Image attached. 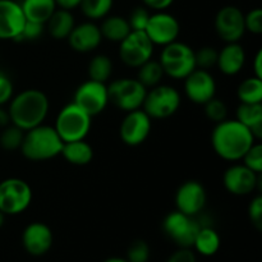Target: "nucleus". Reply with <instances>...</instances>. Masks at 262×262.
Segmentation results:
<instances>
[{"label":"nucleus","instance_id":"22","mask_svg":"<svg viewBox=\"0 0 262 262\" xmlns=\"http://www.w3.org/2000/svg\"><path fill=\"white\" fill-rule=\"evenodd\" d=\"M45 26L48 27L49 35L51 37L55 40H66L71 35L76 22H74V17L71 10L56 8Z\"/></svg>","mask_w":262,"mask_h":262},{"label":"nucleus","instance_id":"25","mask_svg":"<svg viewBox=\"0 0 262 262\" xmlns=\"http://www.w3.org/2000/svg\"><path fill=\"white\" fill-rule=\"evenodd\" d=\"M26 19L46 25L58 5L55 0H23L19 3Z\"/></svg>","mask_w":262,"mask_h":262},{"label":"nucleus","instance_id":"32","mask_svg":"<svg viewBox=\"0 0 262 262\" xmlns=\"http://www.w3.org/2000/svg\"><path fill=\"white\" fill-rule=\"evenodd\" d=\"M23 137H25V130L13 124H8L0 133V146L5 151L19 150Z\"/></svg>","mask_w":262,"mask_h":262},{"label":"nucleus","instance_id":"29","mask_svg":"<svg viewBox=\"0 0 262 262\" xmlns=\"http://www.w3.org/2000/svg\"><path fill=\"white\" fill-rule=\"evenodd\" d=\"M87 74L92 81L106 83L113 74V61L105 54H97L87 66Z\"/></svg>","mask_w":262,"mask_h":262},{"label":"nucleus","instance_id":"23","mask_svg":"<svg viewBox=\"0 0 262 262\" xmlns=\"http://www.w3.org/2000/svg\"><path fill=\"white\" fill-rule=\"evenodd\" d=\"M60 155L72 165H87L94 159V148L86 140L63 143Z\"/></svg>","mask_w":262,"mask_h":262},{"label":"nucleus","instance_id":"48","mask_svg":"<svg viewBox=\"0 0 262 262\" xmlns=\"http://www.w3.org/2000/svg\"><path fill=\"white\" fill-rule=\"evenodd\" d=\"M4 223H5V215L3 214L2 211H0V229H2V228H3Z\"/></svg>","mask_w":262,"mask_h":262},{"label":"nucleus","instance_id":"45","mask_svg":"<svg viewBox=\"0 0 262 262\" xmlns=\"http://www.w3.org/2000/svg\"><path fill=\"white\" fill-rule=\"evenodd\" d=\"M55 3L56 5H58V8L67 10H73L79 7L81 0H55Z\"/></svg>","mask_w":262,"mask_h":262},{"label":"nucleus","instance_id":"41","mask_svg":"<svg viewBox=\"0 0 262 262\" xmlns=\"http://www.w3.org/2000/svg\"><path fill=\"white\" fill-rule=\"evenodd\" d=\"M14 96V86L7 74L0 72V106L9 104L12 97Z\"/></svg>","mask_w":262,"mask_h":262},{"label":"nucleus","instance_id":"6","mask_svg":"<svg viewBox=\"0 0 262 262\" xmlns=\"http://www.w3.org/2000/svg\"><path fill=\"white\" fill-rule=\"evenodd\" d=\"M182 104L178 90L169 84H158L146 92L142 110L151 119H166L176 114Z\"/></svg>","mask_w":262,"mask_h":262},{"label":"nucleus","instance_id":"9","mask_svg":"<svg viewBox=\"0 0 262 262\" xmlns=\"http://www.w3.org/2000/svg\"><path fill=\"white\" fill-rule=\"evenodd\" d=\"M201 224L193 216L176 211L169 212L163 222V230L179 248H191Z\"/></svg>","mask_w":262,"mask_h":262},{"label":"nucleus","instance_id":"3","mask_svg":"<svg viewBox=\"0 0 262 262\" xmlns=\"http://www.w3.org/2000/svg\"><path fill=\"white\" fill-rule=\"evenodd\" d=\"M63 141L51 125L41 124L26 130L20 152L30 161H46L60 155Z\"/></svg>","mask_w":262,"mask_h":262},{"label":"nucleus","instance_id":"44","mask_svg":"<svg viewBox=\"0 0 262 262\" xmlns=\"http://www.w3.org/2000/svg\"><path fill=\"white\" fill-rule=\"evenodd\" d=\"M253 76L262 79V50L256 53L255 59H253Z\"/></svg>","mask_w":262,"mask_h":262},{"label":"nucleus","instance_id":"17","mask_svg":"<svg viewBox=\"0 0 262 262\" xmlns=\"http://www.w3.org/2000/svg\"><path fill=\"white\" fill-rule=\"evenodd\" d=\"M174 200L178 211L194 217L206 206V189L201 182L187 181L178 187Z\"/></svg>","mask_w":262,"mask_h":262},{"label":"nucleus","instance_id":"18","mask_svg":"<svg viewBox=\"0 0 262 262\" xmlns=\"http://www.w3.org/2000/svg\"><path fill=\"white\" fill-rule=\"evenodd\" d=\"M26 23L19 3L0 0V40H17Z\"/></svg>","mask_w":262,"mask_h":262},{"label":"nucleus","instance_id":"5","mask_svg":"<svg viewBox=\"0 0 262 262\" xmlns=\"http://www.w3.org/2000/svg\"><path fill=\"white\" fill-rule=\"evenodd\" d=\"M159 63L163 67L165 76L173 79H184L196 69L194 50L187 43L177 40L163 46Z\"/></svg>","mask_w":262,"mask_h":262},{"label":"nucleus","instance_id":"34","mask_svg":"<svg viewBox=\"0 0 262 262\" xmlns=\"http://www.w3.org/2000/svg\"><path fill=\"white\" fill-rule=\"evenodd\" d=\"M204 106L206 118L211 120V122H214L215 124L223 122V120L228 118V107L223 100L214 97V99L209 100L206 104H204Z\"/></svg>","mask_w":262,"mask_h":262},{"label":"nucleus","instance_id":"35","mask_svg":"<svg viewBox=\"0 0 262 262\" xmlns=\"http://www.w3.org/2000/svg\"><path fill=\"white\" fill-rule=\"evenodd\" d=\"M150 255L151 251L147 242L142 239H136L128 247L127 257L125 258H127L128 262H148Z\"/></svg>","mask_w":262,"mask_h":262},{"label":"nucleus","instance_id":"46","mask_svg":"<svg viewBox=\"0 0 262 262\" xmlns=\"http://www.w3.org/2000/svg\"><path fill=\"white\" fill-rule=\"evenodd\" d=\"M8 124H10L9 114H8V110H5L4 107L0 106V128L7 127Z\"/></svg>","mask_w":262,"mask_h":262},{"label":"nucleus","instance_id":"15","mask_svg":"<svg viewBox=\"0 0 262 262\" xmlns=\"http://www.w3.org/2000/svg\"><path fill=\"white\" fill-rule=\"evenodd\" d=\"M260 176L243 164H233L223 174V184L230 194L248 196L260 188Z\"/></svg>","mask_w":262,"mask_h":262},{"label":"nucleus","instance_id":"37","mask_svg":"<svg viewBox=\"0 0 262 262\" xmlns=\"http://www.w3.org/2000/svg\"><path fill=\"white\" fill-rule=\"evenodd\" d=\"M150 12L148 8L146 7H136L135 9L130 12L129 17L127 18L129 27L132 31H145L146 26H147L148 19H150Z\"/></svg>","mask_w":262,"mask_h":262},{"label":"nucleus","instance_id":"20","mask_svg":"<svg viewBox=\"0 0 262 262\" xmlns=\"http://www.w3.org/2000/svg\"><path fill=\"white\" fill-rule=\"evenodd\" d=\"M67 40L74 51L86 54L96 50L104 38L100 32L99 26L92 20H87L74 26Z\"/></svg>","mask_w":262,"mask_h":262},{"label":"nucleus","instance_id":"28","mask_svg":"<svg viewBox=\"0 0 262 262\" xmlns=\"http://www.w3.org/2000/svg\"><path fill=\"white\" fill-rule=\"evenodd\" d=\"M241 104H262V79L252 76L243 79L237 89Z\"/></svg>","mask_w":262,"mask_h":262},{"label":"nucleus","instance_id":"10","mask_svg":"<svg viewBox=\"0 0 262 262\" xmlns=\"http://www.w3.org/2000/svg\"><path fill=\"white\" fill-rule=\"evenodd\" d=\"M154 48L155 45L145 31H130L129 35L119 42V58L127 67L137 69L152 59Z\"/></svg>","mask_w":262,"mask_h":262},{"label":"nucleus","instance_id":"11","mask_svg":"<svg viewBox=\"0 0 262 262\" xmlns=\"http://www.w3.org/2000/svg\"><path fill=\"white\" fill-rule=\"evenodd\" d=\"M73 102L78 105L90 117H96L106 109L109 104L107 84L87 79L77 87Z\"/></svg>","mask_w":262,"mask_h":262},{"label":"nucleus","instance_id":"31","mask_svg":"<svg viewBox=\"0 0 262 262\" xmlns=\"http://www.w3.org/2000/svg\"><path fill=\"white\" fill-rule=\"evenodd\" d=\"M114 0H81L79 8L84 17L89 18V20L96 22L109 15Z\"/></svg>","mask_w":262,"mask_h":262},{"label":"nucleus","instance_id":"8","mask_svg":"<svg viewBox=\"0 0 262 262\" xmlns=\"http://www.w3.org/2000/svg\"><path fill=\"white\" fill-rule=\"evenodd\" d=\"M147 89L137 78H119L107 86L109 102L124 113L142 109Z\"/></svg>","mask_w":262,"mask_h":262},{"label":"nucleus","instance_id":"27","mask_svg":"<svg viewBox=\"0 0 262 262\" xmlns=\"http://www.w3.org/2000/svg\"><path fill=\"white\" fill-rule=\"evenodd\" d=\"M220 245H222V241H220L219 233L214 228L201 225L192 247L200 255L209 257V256H214L219 251Z\"/></svg>","mask_w":262,"mask_h":262},{"label":"nucleus","instance_id":"7","mask_svg":"<svg viewBox=\"0 0 262 262\" xmlns=\"http://www.w3.org/2000/svg\"><path fill=\"white\" fill-rule=\"evenodd\" d=\"M32 202V189L20 178H7L0 182V211L5 216L25 212Z\"/></svg>","mask_w":262,"mask_h":262},{"label":"nucleus","instance_id":"39","mask_svg":"<svg viewBox=\"0 0 262 262\" xmlns=\"http://www.w3.org/2000/svg\"><path fill=\"white\" fill-rule=\"evenodd\" d=\"M245 27L246 31L253 35H261L262 33V10L260 8L250 10L245 14Z\"/></svg>","mask_w":262,"mask_h":262},{"label":"nucleus","instance_id":"19","mask_svg":"<svg viewBox=\"0 0 262 262\" xmlns=\"http://www.w3.org/2000/svg\"><path fill=\"white\" fill-rule=\"evenodd\" d=\"M22 245L30 255L36 257L43 256L53 246V232L43 223H31L22 233Z\"/></svg>","mask_w":262,"mask_h":262},{"label":"nucleus","instance_id":"1","mask_svg":"<svg viewBox=\"0 0 262 262\" xmlns=\"http://www.w3.org/2000/svg\"><path fill=\"white\" fill-rule=\"evenodd\" d=\"M257 142L252 132L237 119H225L216 123L211 132V146L223 160L237 163L251 146Z\"/></svg>","mask_w":262,"mask_h":262},{"label":"nucleus","instance_id":"33","mask_svg":"<svg viewBox=\"0 0 262 262\" xmlns=\"http://www.w3.org/2000/svg\"><path fill=\"white\" fill-rule=\"evenodd\" d=\"M217 53L219 51L215 48H212V46H202L199 50L194 51L196 68L209 71V69L216 67Z\"/></svg>","mask_w":262,"mask_h":262},{"label":"nucleus","instance_id":"2","mask_svg":"<svg viewBox=\"0 0 262 262\" xmlns=\"http://www.w3.org/2000/svg\"><path fill=\"white\" fill-rule=\"evenodd\" d=\"M50 109V101L46 94L37 89L23 90L14 95L9 101L8 114L10 124L30 130L37 125L43 124Z\"/></svg>","mask_w":262,"mask_h":262},{"label":"nucleus","instance_id":"38","mask_svg":"<svg viewBox=\"0 0 262 262\" xmlns=\"http://www.w3.org/2000/svg\"><path fill=\"white\" fill-rule=\"evenodd\" d=\"M43 31H45V25L26 19L22 32L19 33L15 41H35L42 36Z\"/></svg>","mask_w":262,"mask_h":262},{"label":"nucleus","instance_id":"16","mask_svg":"<svg viewBox=\"0 0 262 262\" xmlns=\"http://www.w3.org/2000/svg\"><path fill=\"white\" fill-rule=\"evenodd\" d=\"M183 81L184 94L193 104L204 105L216 95V81L209 71L196 68Z\"/></svg>","mask_w":262,"mask_h":262},{"label":"nucleus","instance_id":"43","mask_svg":"<svg viewBox=\"0 0 262 262\" xmlns=\"http://www.w3.org/2000/svg\"><path fill=\"white\" fill-rule=\"evenodd\" d=\"M142 3L146 8H150L156 12H161V10L168 9L173 4L174 0H142Z\"/></svg>","mask_w":262,"mask_h":262},{"label":"nucleus","instance_id":"42","mask_svg":"<svg viewBox=\"0 0 262 262\" xmlns=\"http://www.w3.org/2000/svg\"><path fill=\"white\" fill-rule=\"evenodd\" d=\"M166 262H196V256L191 248H179Z\"/></svg>","mask_w":262,"mask_h":262},{"label":"nucleus","instance_id":"13","mask_svg":"<svg viewBox=\"0 0 262 262\" xmlns=\"http://www.w3.org/2000/svg\"><path fill=\"white\" fill-rule=\"evenodd\" d=\"M215 31L217 36L228 42H239L245 36V13L235 5H225L215 15Z\"/></svg>","mask_w":262,"mask_h":262},{"label":"nucleus","instance_id":"21","mask_svg":"<svg viewBox=\"0 0 262 262\" xmlns=\"http://www.w3.org/2000/svg\"><path fill=\"white\" fill-rule=\"evenodd\" d=\"M246 51L239 42H228L217 53L216 67L225 76H235L246 64Z\"/></svg>","mask_w":262,"mask_h":262},{"label":"nucleus","instance_id":"12","mask_svg":"<svg viewBox=\"0 0 262 262\" xmlns=\"http://www.w3.org/2000/svg\"><path fill=\"white\" fill-rule=\"evenodd\" d=\"M152 128V119L142 109L125 113L119 125V136L123 143L136 147L148 138Z\"/></svg>","mask_w":262,"mask_h":262},{"label":"nucleus","instance_id":"36","mask_svg":"<svg viewBox=\"0 0 262 262\" xmlns=\"http://www.w3.org/2000/svg\"><path fill=\"white\" fill-rule=\"evenodd\" d=\"M243 165L253 170L255 173H262V145L260 142H255L250 147V150L243 155Z\"/></svg>","mask_w":262,"mask_h":262},{"label":"nucleus","instance_id":"24","mask_svg":"<svg viewBox=\"0 0 262 262\" xmlns=\"http://www.w3.org/2000/svg\"><path fill=\"white\" fill-rule=\"evenodd\" d=\"M235 119L252 132L257 141L262 138V104H241L237 107Z\"/></svg>","mask_w":262,"mask_h":262},{"label":"nucleus","instance_id":"40","mask_svg":"<svg viewBox=\"0 0 262 262\" xmlns=\"http://www.w3.org/2000/svg\"><path fill=\"white\" fill-rule=\"evenodd\" d=\"M248 217L256 229H262V197L260 194L253 197L251 204L248 205Z\"/></svg>","mask_w":262,"mask_h":262},{"label":"nucleus","instance_id":"4","mask_svg":"<svg viewBox=\"0 0 262 262\" xmlns=\"http://www.w3.org/2000/svg\"><path fill=\"white\" fill-rule=\"evenodd\" d=\"M92 117L73 101L67 104L60 109L55 119L56 133L64 143L72 141L86 140L91 130Z\"/></svg>","mask_w":262,"mask_h":262},{"label":"nucleus","instance_id":"30","mask_svg":"<svg viewBox=\"0 0 262 262\" xmlns=\"http://www.w3.org/2000/svg\"><path fill=\"white\" fill-rule=\"evenodd\" d=\"M164 76L165 73L161 64L159 63V60H154V59H150L137 68V79L147 90L160 84Z\"/></svg>","mask_w":262,"mask_h":262},{"label":"nucleus","instance_id":"26","mask_svg":"<svg viewBox=\"0 0 262 262\" xmlns=\"http://www.w3.org/2000/svg\"><path fill=\"white\" fill-rule=\"evenodd\" d=\"M101 20L102 22L99 27L102 38L112 41V42L119 43L132 31L129 27V23H128V19L122 17V15H106Z\"/></svg>","mask_w":262,"mask_h":262},{"label":"nucleus","instance_id":"47","mask_svg":"<svg viewBox=\"0 0 262 262\" xmlns=\"http://www.w3.org/2000/svg\"><path fill=\"white\" fill-rule=\"evenodd\" d=\"M104 262H128L127 258H123V257H109L106 258Z\"/></svg>","mask_w":262,"mask_h":262},{"label":"nucleus","instance_id":"14","mask_svg":"<svg viewBox=\"0 0 262 262\" xmlns=\"http://www.w3.org/2000/svg\"><path fill=\"white\" fill-rule=\"evenodd\" d=\"M145 33L155 46H165L178 40L181 25L173 14L161 10L150 15Z\"/></svg>","mask_w":262,"mask_h":262}]
</instances>
